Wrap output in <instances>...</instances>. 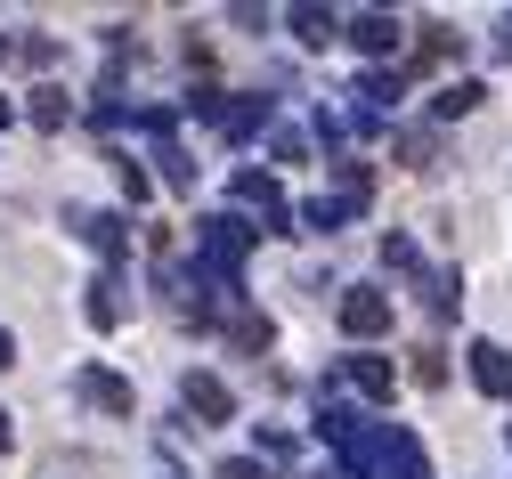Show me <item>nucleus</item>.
<instances>
[{
  "label": "nucleus",
  "instance_id": "obj_17",
  "mask_svg": "<svg viewBox=\"0 0 512 479\" xmlns=\"http://www.w3.org/2000/svg\"><path fill=\"white\" fill-rule=\"evenodd\" d=\"M399 155H407L415 171H431V163H439V139H431V130H407V139H399Z\"/></svg>",
  "mask_w": 512,
  "mask_h": 479
},
{
  "label": "nucleus",
  "instance_id": "obj_3",
  "mask_svg": "<svg viewBox=\"0 0 512 479\" xmlns=\"http://www.w3.org/2000/svg\"><path fill=\"white\" fill-rule=\"evenodd\" d=\"M350 212H366V171H358V163H342V187H334V195H317L301 220H309L317 236H326V228H342Z\"/></svg>",
  "mask_w": 512,
  "mask_h": 479
},
{
  "label": "nucleus",
  "instance_id": "obj_7",
  "mask_svg": "<svg viewBox=\"0 0 512 479\" xmlns=\"http://www.w3.org/2000/svg\"><path fill=\"white\" fill-rule=\"evenodd\" d=\"M74 228H82V244H90V252H106V260L131 252V228H122L114 212H74Z\"/></svg>",
  "mask_w": 512,
  "mask_h": 479
},
{
  "label": "nucleus",
  "instance_id": "obj_9",
  "mask_svg": "<svg viewBox=\"0 0 512 479\" xmlns=\"http://www.w3.org/2000/svg\"><path fill=\"white\" fill-rule=\"evenodd\" d=\"M350 41H358L366 57H391V49H399V17H382V9H366V17H350Z\"/></svg>",
  "mask_w": 512,
  "mask_h": 479
},
{
  "label": "nucleus",
  "instance_id": "obj_6",
  "mask_svg": "<svg viewBox=\"0 0 512 479\" xmlns=\"http://www.w3.org/2000/svg\"><path fill=\"white\" fill-rule=\"evenodd\" d=\"M179 406H187V415H204V423H228L236 415V398H228L220 374H179Z\"/></svg>",
  "mask_w": 512,
  "mask_h": 479
},
{
  "label": "nucleus",
  "instance_id": "obj_10",
  "mask_svg": "<svg viewBox=\"0 0 512 479\" xmlns=\"http://www.w3.org/2000/svg\"><path fill=\"white\" fill-rule=\"evenodd\" d=\"M472 382H480L488 398H504V390H512V358L496 350V341H472Z\"/></svg>",
  "mask_w": 512,
  "mask_h": 479
},
{
  "label": "nucleus",
  "instance_id": "obj_15",
  "mask_svg": "<svg viewBox=\"0 0 512 479\" xmlns=\"http://www.w3.org/2000/svg\"><path fill=\"white\" fill-rule=\"evenodd\" d=\"M350 382H358L366 398H391V358H366V350H358V358H350Z\"/></svg>",
  "mask_w": 512,
  "mask_h": 479
},
{
  "label": "nucleus",
  "instance_id": "obj_8",
  "mask_svg": "<svg viewBox=\"0 0 512 479\" xmlns=\"http://www.w3.org/2000/svg\"><path fill=\"white\" fill-rule=\"evenodd\" d=\"M147 139H155V163H163V179H171V187H196V163L171 147V114H147Z\"/></svg>",
  "mask_w": 512,
  "mask_h": 479
},
{
  "label": "nucleus",
  "instance_id": "obj_1",
  "mask_svg": "<svg viewBox=\"0 0 512 479\" xmlns=\"http://www.w3.org/2000/svg\"><path fill=\"white\" fill-rule=\"evenodd\" d=\"M252 236H261V228H244L236 212H220V220H196V260L212 268V285H236V268H244Z\"/></svg>",
  "mask_w": 512,
  "mask_h": 479
},
{
  "label": "nucleus",
  "instance_id": "obj_12",
  "mask_svg": "<svg viewBox=\"0 0 512 479\" xmlns=\"http://www.w3.org/2000/svg\"><path fill=\"white\" fill-rule=\"evenodd\" d=\"M90 325H98V333H114V325H122V277H114V268L90 285Z\"/></svg>",
  "mask_w": 512,
  "mask_h": 479
},
{
  "label": "nucleus",
  "instance_id": "obj_13",
  "mask_svg": "<svg viewBox=\"0 0 512 479\" xmlns=\"http://www.w3.org/2000/svg\"><path fill=\"white\" fill-rule=\"evenodd\" d=\"M285 25H293L309 49H326V41L342 33V17H334V9H285Z\"/></svg>",
  "mask_w": 512,
  "mask_h": 479
},
{
  "label": "nucleus",
  "instance_id": "obj_20",
  "mask_svg": "<svg viewBox=\"0 0 512 479\" xmlns=\"http://www.w3.org/2000/svg\"><path fill=\"white\" fill-rule=\"evenodd\" d=\"M17 447V423H9V406H0V455H9Z\"/></svg>",
  "mask_w": 512,
  "mask_h": 479
},
{
  "label": "nucleus",
  "instance_id": "obj_21",
  "mask_svg": "<svg viewBox=\"0 0 512 479\" xmlns=\"http://www.w3.org/2000/svg\"><path fill=\"white\" fill-rule=\"evenodd\" d=\"M9 358H17V341H9V325H0V366H9Z\"/></svg>",
  "mask_w": 512,
  "mask_h": 479
},
{
  "label": "nucleus",
  "instance_id": "obj_18",
  "mask_svg": "<svg viewBox=\"0 0 512 479\" xmlns=\"http://www.w3.org/2000/svg\"><path fill=\"white\" fill-rule=\"evenodd\" d=\"M114 171H122V195H131V203H147V195H155V179H147L139 163H114Z\"/></svg>",
  "mask_w": 512,
  "mask_h": 479
},
{
  "label": "nucleus",
  "instance_id": "obj_19",
  "mask_svg": "<svg viewBox=\"0 0 512 479\" xmlns=\"http://www.w3.org/2000/svg\"><path fill=\"white\" fill-rule=\"evenodd\" d=\"M220 479H269V471L252 463V455H228V463H220Z\"/></svg>",
  "mask_w": 512,
  "mask_h": 479
},
{
  "label": "nucleus",
  "instance_id": "obj_5",
  "mask_svg": "<svg viewBox=\"0 0 512 479\" xmlns=\"http://www.w3.org/2000/svg\"><path fill=\"white\" fill-rule=\"evenodd\" d=\"M342 333H350V341H374V333H391V293H374V285H350V293H342Z\"/></svg>",
  "mask_w": 512,
  "mask_h": 479
},
{
  "label": "nucleus",
  "instance_id": "obj_14",
  "mask_svg": "<svg viewBox=\"0 0 512 479\" xmlns=\"http://www.w3.org/2000/svg\"><path fill=\"white\" fill-rule=\"evenodd\" d=\"M25 114H33V122H41V130H66V114H74V98H66V90H57V82H41V90H33V106H25Z\"/></svg>",
  "mask_w": 512,
  "mask_h": 479
},
{
  "label": "nucleus",
  "instance_id": "obj_4",
  "mask_svg": "<svg viewBox=\"0 0 512 479\" xmlns=\"http://www.w3.org/2000/svg\"><path fill=\"white\" fill-rule=\"evenodd\" d=\"M74 398H82V406H98V415H131V406H139V398H131V382H122L114 366H74Z\"/></svg>",
  "mask_w": 512,
  "mask_h": 479
},
{
  "label": "nucleus",
  "instance_id": "obj_2",
  "mask_svg": "<svg viewBox=\"0 0 512 479\" xmlns=\"http://www.w3.org/2000/svg\"><path fill=\"white\" fill-rule=\"evenodd\" d=\"M236 203H244L252 220H261V236H285V220H293L285 187H277V179H261V171H236Z\"/></svg>",
  "mask_w": 512,
  "mask_h": 479
},
{
  "label": "nucleus",
  "instance_id": "obj_16",
  "mask_svg": "<svg viewBox=\"0 0 512 479\" xmlns=\"http://www.w3.org/2000/svg\"><path fill=\"white\" fill-rule=\"evenodd\" d=\"M480 98H488V90H480V82H447V90H439V98H431V106H439V114H472V106H480Z\"/></svg>",
  "mask_w": 512,
  "mask_h": 479
},
{
  "label": "nucleus",
  "instance_id": "obj_11",
  "mask_svg": "<svg viewBox=\"0 0 512 479\" xmlns=\"http://www.w3.org/2000/svg\"><path fill=\"white\" fill-rule=\"evenodd\" d=\"M382 471H391V479H431V471H423V447H415L407 431H382Z\"/></svg>",
  "mask_w": 512,
  "mask_h": 479
},
{
  "label": "nucleus",
  "instance_id": "obj_22",
  "mask_svg": "<svg viewBox=\"0 0 512 479\" xmlns=\"http://www.w3.org/2000/svg\"><path fill=\"white\" fill-rule=\"evenodd\" d=\"M9 57H17V41H9V33H0V65H9Z\"/></svg>",
  "mask_w": 512,
  "mask_h": 479
}]
</instances>
